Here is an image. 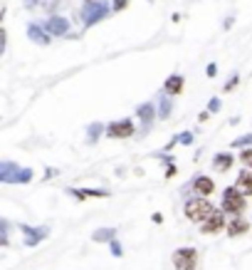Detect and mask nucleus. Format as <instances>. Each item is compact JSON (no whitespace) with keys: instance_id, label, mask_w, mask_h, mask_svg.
<instances>
[{"instance_id":"obj_14","label":"nucleus","mask_w":252,"mask_h":270,"mask_svg":"<svg viewBox=\"0 0 252 270\" xmlns=\"http://www.w3.org/2000/svg\"><path fill=\"white\" fill-rule=\"evenodd\" d=\"M89 2H92V0H89Z\"/></svg>"},{"instance_id":"obj_1","label":"nucleus","mask_w":252,"mask_h":270,"mask_svg":"<svg viewBox=\"0 0 252 270\" xmlns=\"http://www.w3.org/2000/svg\"><path fill=\"white\" fill-rule=\"evenodd\" d=\"M213 213H215V208H213V203L208 201L205 196L193 199V201L186 203V216H188L190 221H195V223H205Z\"/></svg>"},{"instance_id":"obj_11","label":"nucleus","mask_w":252,"mask_h":270,"mask_svg":"<svg viewBox=\"0 0 252 270\" xmlns=\"http://www.w3.org/2000/svg\"><path fill=\"white\" fill-rule=\"evenodd\" d=\"M64 27H67V22H64V20H57V17H55V20H50V30H52V32H64Z\"/></svg>"},{"instance_id":"obj_10","label":"nucleus","mask_w":252,"mask_h":270,"mask_svg":"<svg viewBox=\"0 0 252 270\" xmlns=\"http://www.w3.org/2000/svg\"><path fill=\"white\" fill-rule=\"evenodd\" d=\"M230 164H233V156H228V154H220V159H215V169H220V171H225Z\"/></svg>"},{"instance_id":"obj_4","label":"nucleus","mask_w":252,"mask_h":270,"mask_svg":"<svg viewBox=\"0 0 252 270\" xmlns=\"http://www.w3.org/2000/svg\"><path fill=\"white\" fill-rule=\"evenodd\" d=\"M223 228H225L223 213H213V216L203 223V233H205V236H213V233H218V231H223Z\"/></svg>"},{"instance_id":"obj_12","label":"nucleus","mask_w":252,"mask_h":270,"mask_svg":"<svg viewBox=\"0 0 252 270\" xmlns=\"http://www.w3.org/2000/svg\"><path fill=\"white\" fill-rule=\"evenodd\" d=\"M240 159H243V164H248V166H250V169H252V149H245Z\"/></svg>"},{"instance_id":"obj_2","label":"nucleus","mask_w":252,"mask_h":270,"mask_svg":"<svg viewBox=\"0 0 252 270\" xmlns=\"http://www.w3.org/2000/svg\"><path fill=\"white\" fill-rule=\"evenodd\" d=\"M223 211L225 213H233V216L243 213L245 211V194H240L238 189H228L225 191V199H223Z\"/></svg>"},{"instance_id":"obj_9","label":"nucleus","mask_w":252,"mask_h":270,"mask_svg":"<svg viewBox=\"0 0 252 270\" xmlns=\"http://www.w3.org/2000/svg\"><path fill=\"white\" fill-rule=\"evenodd\" d=\"M181 89H183V79L181 77H171L166 82V92L168 94H181Z\"/></svg>"},{"instance_id":"obj_7","label":"nucleus","mask_w":252,"mask_h":270,"mask_svg":"<svg viewBox=\"0 0 252 270\" xmlns=\"http://www.w3.org/2000/svg\"><path fill=\"white\" fill-rule=\"evenodd\" d=\"M213 189H215V184H213L208 176H198V181H195V191H198V196H210Z\"/></svg>"},{"instance_id":"obj_3","label":"nucleus","mask_w":252,"mask_h":270,"mask_svg":"<svg viewBox=\"0 0 252 270\" xmlns=\"http://www.w3.org/2000/svg\"><path fill=\"white\" fill-rule=\"evenodd\" d=\"M195 263H198V251L195 248H178L173 253L176 270H195Z\"/></svg>"},{"instance_id":"obj_5","label":"nucleus","mask_w":252,"mask_h":270,"mask_svg":"<svg viewBox=\"0 0 252 270\" xmlns=\"http://www.w3.org/2000/svg\"><path fill=\"white\" fill-rule=\"evenodd\" d=\"M131 134H133V124L131 122H122V124H112L109 127V136H114V139H126Z\"/></svg>"},{"instance_id":"obj_6","label":"nucleus","mask_w":252,"mask_h":270,"mask_svg":"<svg viewBox=\"0 0 252 270\" xmlns=\"http://www.w3.org/2000/svg\"><path fill=\"white\" fill-rule=\"evenodd\" d=\"M240 194H245V196H252V171H243L240 176H238V186H235Z\"/></svg>"},{"instance_id":"obj_8","label":"nucleus","mask_w":252,"mask_h":270,"mask_svg":"<svg viewBox=\"0 0 252 270\" xmlns=\"http://www.w3.org/2000/svg\"><path fill=\"white\" fill-rule=\"evenodd\" d=\"M248 228H250V223H248V221L235 218V221L228 226V233H230V236H243V233H248Z\"/></svg>"},{"instance_id":"obj_13","label":"nucleus","mask_w":252,"mask_h":270,"mask_svg":"<svg viewBox=\"0 0 252 270\" xmlns=\"http://www.w3.org/2000/svg\"><path fill=\"white\" fill-rule=\"evenodd\" d=\"M126 2H128V0H114V7H117V10H124Z\"/></svg>"}]
</instances>
